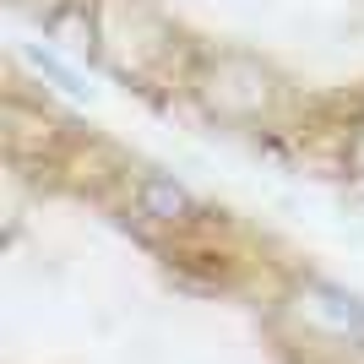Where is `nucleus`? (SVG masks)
Wrapping results in <instances>:
<instances>
[{"label": "nucleus", "instance_id": "f257e3e1", "mask_svg": "<svg viewBox=\"0 0 364 364\" xmlns=\"http://www.w3.org/2000/svg\"><path fill=\"white\" fill-rule=\"evenodd\" d=\"M92 44L131 82H158L174 65V33L136 0H98L92 6Z\"/></svg>", "mask_w": 364, "mask_h": 364}, {"label": "nucleus", "instance_id": "39448f33", "mask_svg": "<svg viewBox=\"0 0 364 364\" xmlns=\"http://www.w3.org/2000/svg\"><path fill=\"white\" fill-rule=\"evenodd\" d=\"M49 141H55V125L49 120H33L28 109H6V147L16 152V158H28V152H49Z\"/></svg>", "mask_w": 364, "mask_h": 364}, {"label": "nucleus", "instance_id": "f03ea898", "mask_svg": "<svg viewBox=\"0 0 364 364\" xmlns=\"http://www.w3.org/2000/svg\"><path fill=\"white\" fill-rule=\"evenodd\" d=\"M201 104L213 114H223V120L250 125V120H267L277 109V82L267 65L245 60V55H218L201 71Z\"/></svg>", "mask_w": 364, "mask_h": 364}, {"label": "nucleus", "instance_id": "20e7f679", "mask_svg": "<svg viewBox=\"0 0 364 364\" xmlns=\"http://www.w3.org/2000/svg\"><path fill=\"white\" fill-rule=\"evenodd\" d=\"M125 201H131V213L141 218V223H185L191 218V191H185L174 174H158V168H141V174H131V185H125Z\"/></svg>", "mask_w": 364, "mask_h": 364}, {"label": "nucleus", "instance_id": "423d86ee", "mask_svg": "<svg viewBox=\"0 0 364 364\" xmlns=\"http://www.w3.org/2000/svg\"><path fill=\"white\" fill-rule=\"evenodd\" d=\"M348 164H353V168L364 174V125L353 131V141H348Z\"/></svg>", "mask_w": 364, "mask_h": 364}, {"label": "nucleus", "instance_id": "7ed1b4c3", "mask_svg": "<svg viewBox=\"0 0 364 364\" xmlns=\"http://www.w3.org/2000/svg\"><path fill=\"white\" fill-rule=\"evenodd\" d=\"M299 321H310L316 332L348 343V348H364V299L337 283H304L299 289Z\"/></svg>", "mask_w": 364, "mask_h": 364}]
</instances>
